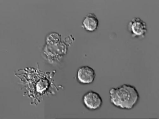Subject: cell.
Here are the masks:
<instances>
[{"label":"cell","mask_w":159,"mask_h":119,"mask_svg":"<svg viewBox=\"0 0 159 119\" xmlns=\"http://www.w3.org/2000/svg\"><path fill=\"white\" fill-rule=\"evenodd\" d=\"M111 104L116 108L123 110H130L138 104L139 95L136 87L124 84L109 90Z\"/></svg>","instance_id":"6da1fadb"},{"label":"cell","mask_w":159,"mask_h":119,"mask_svg":"<svg viewBox=\"0 0 159 119\" xmlns=\"http://www.w3.org/2000/svg\"><path fill=\"white\" fill-rule=\"evenodd\" d=\"M67 46L63 42L53 45L46 44L43 55L47 60L53 63L59 61L67 53Z\"/></svg>","instance_id":"7a4b0ae2"},{"label":"cell","mask_w":159,"mask_h":119,"mask_svg":"<svg viewBox=\"0 0 159 119\" xmlns=\"http://www.w3.org/2000/svg\"><path fill=\"white\" fill-rule=\"evenodd\" d=\"M82 102L84 107L91 111L98 110L103 104L102 99L100 95L92 90L88 91L83 95Z\"/></svg>","instance_id":"3957f363"},{"label":"cell","mask_w":159,"mask_h":119,"mask_svg":"<svg viewBox=\"0 0 159 119\" xmlns=\"http://www.w3.org/2000/svg\"><path fill=\"white\" fill-rule=\"evenodd\" d=\"M128 28L133 38H143L148 31L146 23L139 18H133L129 22Z\"/></svg>","instance_id":"277c9868"},{"label":"cell","mask_w":159,"mask_h":119,"mask_svg":"<svg viewBox=\"0 0 159 119\" xmlns=\"http://www.w3.org/2000/svg\"><path fill=\"white\" fill-rule=\"evenodd\" d=\"M94 70L89 66H83L78 69L77 75L78 81L80 83L88 85L92 83L96 77Z\"/></svg>","instance_id":"5b68a950"},{"label":"cell","mask_w":159,"mask_h":119,"mask_svg":"<svg viewBox=\"0 0 159 119\" xmlns=\"http://www.w3.org/2000/svg\"><path fill=\"white\" fill-rule=\"evenodd\" d=\"M99 25V21L94 13H88L82 22V26L86 31L93 32L96 31Z\"/></svg>","instance_id":"8992f818"},{"label":"cell","mask_w":159,"mask_h":119,"mask_svg":"<svg viewBox=\"0 0 159 119\" xmlns=\"http://www.w3.org/2000/svg\"><path fill=\"white\" fill-rule=\"evenodd\" d=\"M61 35L57 33H52L47 37L46 38V44L53 45L61 42Z\"/></svg>","instance_id":"52a82bcc"}]
</instances>
